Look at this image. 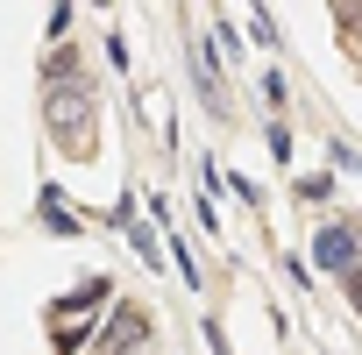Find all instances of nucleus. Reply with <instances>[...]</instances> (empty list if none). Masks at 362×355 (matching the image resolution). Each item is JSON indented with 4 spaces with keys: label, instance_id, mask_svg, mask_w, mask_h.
I'll list each match as a JSON object with an SVG mask.
<instances>
[{
    "label": "nucleus",
    "instance_id": "1",
    "mask_svg": "<svg viewBox=\"0 0 362 355\" xmlns=\"http://www.w3.org/2000/svg\"><path fill=\"white\" fill-rule=\"evenodd\" d=\"M50 135H57V149L64 156H86L93 149V100H86V86H50Z\"/></svg>",
    "mask_w": 362,
    "mask_h": 355
},
{
    "label": "nucleus",
    "instance_id": "2",
    "mask_svg": "<svg viewBox=\"0 0 362 355\" xmlns=\"http://www.w3.org/2000/svg\"><path fill=\"white\" fill-rule=\"evenodd\" d=\"M313 256H320L327 270H348V263L362 256V228H320V242H313Z\"/></svg>",
    "mask_w": 362,
    "mask_h": 355
}]
</instances>
